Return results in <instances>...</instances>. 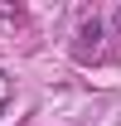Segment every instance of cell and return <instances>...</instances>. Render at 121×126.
Listing matches in <instances>:
<instances>
[{"instance_id": "cell-1", "label": "cell", "mask_w": 121, "mask_h": 126, "mask_svg": "<svg viewBox=\"0 0 121 126\" xmlns=\"http://www.w3.org/2000/svg\"><path fill=\"white\" fill-rule=\"evenodd\" d=\"M77 39H92V44H97V39H102V24H97V19H92V24H82V34H77Z\"/></svg>"}]
</instances>
